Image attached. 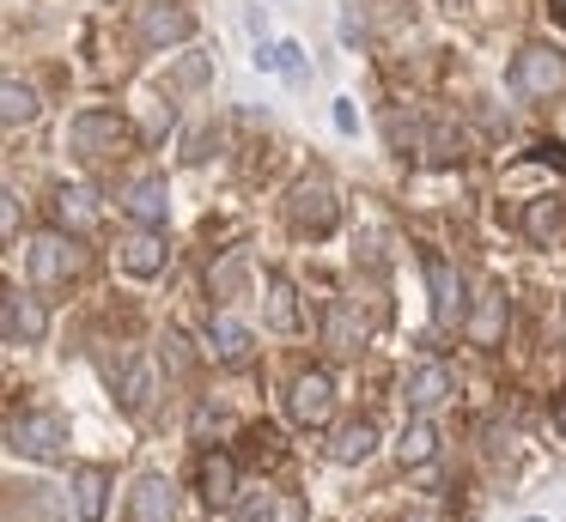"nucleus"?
<instances>
[{"instance_id": "23", "label": "nucleus", "mask_w": 566, "mask_h": 522, "mask_svg": "<svg viewBox=\"0 0 566 522\" xmlns=\"http://www.w3.org/2000/svg\"><path fill=\"white\" fill-rule=\"evenodd\" d=\"M269 322L281 328V334L298 328V303H293V286H286V279H269Z\"/></svg>"}, {"instance_id": "22", "label": "nucleus", "mask_w": 566, "mask_h": 522, "mask_svg": "<svg viewBox=\"0 0 566 522\" xmlns=\"http://www.w3.org/2000/svg\"><path fill=\"white\" fill-rule=\"evenodd\" d=\"M432 449H439V432H432V425L415 413V425L402 432V444H396V456H402L408 468H420V461H432Z\"/></svg>"}, {"instance_id": "20", "label": "nucleus", "mask_w": 566, "mask_h": 522, "mask_svg": "<svg viewBox=\"0 0 566 522\" xmlns=\"http://www.w3.org/2000/svg\"><path fill=\"white\" fill-rule=\"evenodd\" d=\"M256 67H269V73H286L293 85H305V79H311V67H305V49H298V43H262V49H256Z\"/></svg>"}, {"instance_id": "8", "label": "nucleus", "mask_w": 566, "mask_h": 522, "mask_svg": "<svg viewBox=\"0 0 566 522\" xmlns=\"http://www.w3.org/2000/svg\"><path fill=\"white\" fill-rule=\"evenodd\" d=\"M116 262H123V274H135V279H153V274H165V262H171V249H165L159 225H140V231H128V237H123V249H116Z\"/></svg>"}, {"instance_id": "29", "label": "nucleus", "mask_w": 566, "mask_h": 522, "mask_svg": "<svg viewBox=\"0 0 566 522\" xmlns=\"http://www.w3.org/2000/svg\"><path fill=\"white\" fill-rule=\"evenodd\" d=\"M208 79V55H189L184 67H177V85H201Z\"/></svg>"}, {"instance_id": "33", "label": "nucleus", "mask_w": 566, "mask_h": 522, "mask_svg": "<svg viewBox=\"0 0 566 522\" xmlns=\"http://www.w3.org/2000/svg\"><path fill=\"white\" fill-rule=\"evenodd\" d=\"M524 522H542V516H524Z\"/></svg>"}, {"instance_id": "24", "label": "nucleus", "mask_w": 566, "mask_h": 522, "mask_svg": "<svg viewBox=\"0 0 566 522\" xmlns=\"http://www.w3.org/2000/svg\"><path fill=\"white\" fill-rule=\"evenodd\" d=\"M147 401H153V371H147V364H128V383H123V407H147Z\"/></svg>"}, {"instance_id": "14", "label": "nucleus", "mask_w": 566, "mask_h": 522, "mask_svg": "<svg viewBox=\"0 0 566 522\" xmlns=\"http://www.w3.org/2000/svg\"><path fill=\"white\" fill-rule=\"evenodd\" d=\"M505 310H512V303H505V291L500 286H488L475 298V316H469V340H475V347H500V334H505Z\"/></svg>"}, {"instance_id": "27", "label": "nucleus", "mask_w": 566, "mask_h": 522, "mask_svg": "<svg viewBox=\"0 0 566 522\" xmlns=\"http://www.w3.org/2000/svg\"><path fill=\"white\" fill-rule=\"evenodd\" d=\"M19 225H25V213H19L13 194L0 189V243H13V237H19Z\"/></svg>"}, {"instance_id": "19", "label": "nucleus", "mask_w": 566, "mask_h": 522, "mask_svg": "<svg viewBox=\"0 0 566 522\" xmlns=\"http://www.w3.org/2000/svg\"><path fill=\"white\" fill-rule=\"evenodd\" d=\"M371 449H378V425L371 419H347L342 432H335V444H329V456L335 461H347V468H354V461H366Z\"/></svg>"}, {"instance_id": "31", "label": "nucleus", "mask_w": 566, "mask_h": 522, "mask_svg": "<svg viewBox=\"0 0 566 522\" xmlns=\"http://www.w3.org/2000/svg\"><path fill=\"white\" fill-rule=\"evenodd\" d=\"M554 425H560V432H566V395H560V407H554Z\"/></svg>"}, {"instance_id": "21", "label": "nucleus", "mask_w": 566, "mask_h": 522, "mask_svg": "<svg viewBox=\"0 0 566 522\" xmlns=\"http://www.w3.org/2000/svg\"><path fill=\"white\" fill-rule=\"evenodd\" d=\"M427 279H432V310H439V322H457V274L439 262V255H432Z\"/></svg>"}, {"instance_id": "16", "label": "nucleus", "mask_w": 566, "mask_h": 522, "mask_svg": "<svg viewBox=\"0 0 566 522\" xmlns=\"http://www.w3.org/2000/svg\"><path fill=\"white\" fill-rule=\"evenodd\" d=\"M55 225L74 231V237H86V231L98 225V201H92V189H55Z\"/></svg>"}, {"instance_id": "9", "label": "nucleus", "mask_w": 566, "mask_h": 522, "mask_svg": "<svg viewBox=\"0 0 566 522\" xmlns=\"http://www.w3.org/2000/svg\"><path fill=\"white\" fill-rule=\"evenodd\" d=\"M128 522H177V486L165 473H140L128 492Z\"/></svg>"}, {"instance_id": "28", "label": "nucleus", "mask_w": 566, "mask_h": 522, "mask_svg": "<svg viewBox=\"0 0 566 522\" xmlns=\"http://www.w3.org/2000/svg\"><path fill=\"white\" fill-rule=\"evenodd\" d=\"M165 359L177 364V371H189V364H196V352H189V340H184V328H171V334H165Z\"/></svg>"}, {"instance_id": "1", "label": "nucleus", "mask_w": 566, "mask_h": 522, "mask_svg": "<svg viewBox=\"0 0 566 522\" xmlns=\"http://www.w3.org/2000/svg\"><path fill=\"white\" fill-rule=\"evenodd\" d=\"M80 267H86V255H80L74 231H43V237H31V249H25L31 286H67Z\"/></svg>"}, {"instance_id": "17", "label": "nucleus", "mask_w": 566, "mask_h": 522, "mask_svg": "<svg viewBox=\"0 0 566 522\" xmlns=\"http://www.w3.org/2000/svg\"><path fill=\"white\" fill-rule=\"evenodd\" d=\"M104 492H111V473H104L98 461H86V468L74 473V510H80V522H98L104 516Z\"/></svg>"}, {"instance_id": "11", "label": "nucleus", "mask_w": 566, "mask_h": 522, "mask_svg": "<svg viewBox=\"0 0 566 522\" xmlns=\"http://www.w3.org/2000/svg\"><path fill=\"white\" fill-rule=\"evenodd\" d=\"M402 401H408L415 413H432V407H444V401H451V371H444L439 359L415 364V371H408V383H402Z\"/></svg>"}, {"instance_id": "30", "label": "nucleus", "mask_w": 566, "mask_h": 522, "mask_svg": "<svg viewBox=\"0 0 566 522\" xmlns=\"http://www.w3.org/2000/svg\"><path fill=\"white\" fill-rule=\"evenodd\" d=\"M335 121H342V134H354V128H359V116H354V104H335Z\"/></svg>"}, {"instance_id": "32", "label": "nucleus", "mask_w": 566, "mask_h": 522, "mask_svg": "<svg viewBox=\"0 0 566 522\" xmlns=\"http://www.w3.org/2000/svg\"><path fill=\"white\" fill-rule=\"evenodd\" d=\"M554 24H566V0H554Z\"/></svg>"}, {"instance_id": "3", "label": "nucleus", "mask_w": 566, "mask_h": 522, "mask_svg": "<svg viewBox=\"0 0 566 522\" xmlns=\"http://www.w3.org/2000/svg\"><path fill=\"white\" fill-rule=\"evenodd\" d=\"M286 219H293V231H305V237H323V231H335V225H342L335 182H329V177H298V189L286 194Z\"/></svg>"}, {"instance_id": "6", "label": "nucleus", "mask_w": 566, "mask_h": 522, "mask_svg": "<svg viewBox=\"0 0 566 522\" xmlns=\"http://www.w3.org/2000/svg\"><path fill=\"white\" fill-rule=\"evenodd\" d=\"M189 31H196V12L177 7V0H147V7L135 12V36L147 49H171V43H184Z\"/></svg>"}, {"instance_id": "25", "label": "nucleus", "mask_w": 566, "mask_h": 522, "mask_svg": "<svg viewBox=\"0 0 566 522\" xmlns=\"http://www.w3.org/2000/svg\"><path fill=\"white\" fill-rule=\"evenodd\" d=\"M524 225H530V237H542V243H548L554 231H560V201H536V206H530V219H524Z\"/></svg>"}, {"instance_id": "18", "label": "nucleus", "mask_w": 566, "mask_h": 522, "mask_svg": "<svg viewBox=\"0 0 566 522\" xmlns=\"http://www.w3.org/2000/svg\"><path fill=\"white\" fill-rule=\"evenodd\" d=\"M38 92H31L25 79H0V128H25V121H38Z\"/></svg>"}, {"instance_id": "12", "label": "nucleus", "mask_w": 566, "mask_h": 522, "mask_svg": "<svg viewBox=\"0 0 566 522\" xmlns=\"http://www.w3.org/2000/svg\"><path fill=\"white\" fill-rule=\"evenodd\" d=\"M165 206H171L165 177H135V182L123 189V213L135 219V225H165Z\"/></svg>"}, {"instance_id": "26", "label": "nucleus", "mask_w": 566, "mask_h": 522, "mask_svg": "<svg viewBox=\"0 0 566 522\" xmlns=\"http://www.w3.org/2000/svg\"><path fill=\"white\" fill-rule=\"evenodd\" d=\"M232 522H274V492H256L250 504H238Z\"/></svg>"}, {"instance_id": "13", "label": "nucleus", "mask_w": 566, "mask_h": 522, "mask_svg": "<svg viewBox=\"0 0 566 522\" xmlns=\"http://www.w3.org/2000/svg\"><path fill=\"white\" fill-rule=\"evenodd\" d=\"M196 480H201V498H208L213 510H226L238 498V461L220 456V449H208V456H201V468H196Z\"/></svg>"}, {"instance_id": "5", "label": "nucleus", "mask_w": 566, "mask_h": 522, "mask_svg": "<svg viewBox=\"0 0 566 522\" xmlns=\"http://www.w3.org/2000/svg\"><path fill=\"white\" fill-rule=\"evenodd\" d=\"M13 449H19V456H31V461H62L67 456V419H62V413H50V407L19 413V419H13Z\"/></svg>"}, {"instance_id": "7", "label": "nucleus", "mask_w": 566, "mask_h": 522, "mask_svg": "<svg viewBox=\"0 0 566 522\" xmlns=\"http://www.w3.org/2000/svg\"><path fill=\"white\" fill-rule=\"evenodd\" d=\"M43 328H50V310L31 291H0V340L31 347V340H43Z\"/></svg>"}, {"instance_id": "15", "label": "nucleus", "mask_w": 566, "mask_h": 522, "mask_svg": "<svg viewBox=\"0 0 566 522\" xmlns=\"http://www.w3.org/2000/svg\"><path fill=\"white\" fill-rule=\"evenodd\" d=\"M208 352L220 364H250V328L238 316H213L208 322Z\"/></svg>"}, {"instance_id": "4", "label": "nucleus", "mask_w": 566, "mask_h": 522, "mask_svg": "<svg viewBox=\"0 0 566 522\" xmlns=\"http://www.w3.org/2000/svg\"><path fill=\"white\" fill-rule=\"evenodd\" d=\"M512 92L517 97H554L566 92V55L548 43H524L512 61Z\"/></svg>"}, {"instance_id": "2", "label": "nucleus", "mask_w": 566, "mask_h": 522, "mask_svg": "<svg viewBox=\"0 0 566 522\" xmlns=\"http://www.w3.org/2000/svg\"><path fill=\"white\" fill-rule=\"evenodd\" d=\"M67 140H74L80 158H116V152L135 146V128H128V116H116V109H80Z\"/></svg>"}, {"instance_id": "10", "label": "nucleus", "mask_w": 566, "mask_h": 522, "mask_svg": "<svg viewBox=\"0 0 566 522\" xmlns=\"http://www.w3.org/2000/svg\"><path fill=\"white\" fill-rule=\"evenodd\" d=\"M286 407H293L298 425H311V432H317V425H329V413H335V383L323 371H305L293 383V401H286Z\"/></svg>"}]
</instances>
